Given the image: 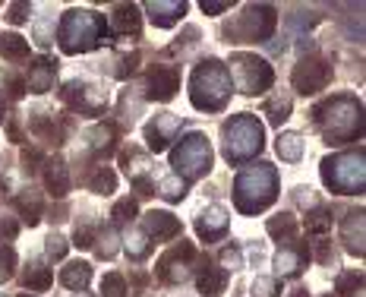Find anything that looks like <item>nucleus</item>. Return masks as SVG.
I'll return each instance as SVG.
<instances>
[{
  "instance_id": "f257e3e1",
  "label": "nucleus",
  "mask_w": 366,
  "mask_h": 297,
  "mask_svg": "<svg viewBox=\"0 0 366 297\" xmlns=\"http://www.w3.org/2000/svg\"><path fill=\"white\" fill-rule=\"evenodd\" d=\"M313 117L319 124L322 136L332 145L353 143V139L363 136V105H360V98H351V95H338V98L325 101L322 107L313 111Z\"/></svg>"
},
{
  "instance_id": "f03ea898",
  "label": "nucleus",
  "mask_w": 366,
  "mask_h": 297,
  "mask_svg": "<svg viewBox=\"0 0 366 297\" xmlns=\"http://www.w3.org/2000/svg\"><path fill=\"white\" fill-rule=\"evenodd\" d=\"M111 38L107 32V19L95 10H67L57 29V41H60L63 54H86L95 51Z\"/></svg>"
},
{
  "instance_id": "7ed1b4c3",
  "label": "nucleus",
  "mask_w": 366,
  "mask_h": 297,
  "mask_svg": "<svg viewBox=\"0 0 366 297\" xmlns=\"http://www.w3.org/2000/svg\"><path fill=\"white\" fill-rule=\"evenodd\" d=\"M278 199V171L271 164H250L233 180V206L243 215L265 212Z\"/></svg>"
},
{
  "instance_id": "20e7f679",
  "label": "nucleus",
  "mask_w": 366,
  "mask_h": 297,
  "mask_svg": "<svg viewBox=\"0 0 366 297\" xmlns=\"http://www.w3.org/2000/svg\"><path fill=\"white\" fill-rule=\"evenodd\" d=\"M231 95L233 86H231V76H227V67L221 60L208 57V60H202L193 70V79H189V101H193V107L215 114L231 101Z\"/></svg>"
},
{
  "instance_id": "39448f33",
  "label": "nucleus",
  "mask_w": 366,
  "mask_h": 297,
  "mask_svg": "<svg viewBox=\"0 0 366 297\" xmlns=\"http://www.w3.org/2000/svg\"><path fill=\"white\" fill-rule=\"evenodd\" d=\"M221 139H224V145H221L224 158L231 164H240V161H250V158H256L259 152H262L265 126L259 124L252 114H237V117H231L224 124Z\"/></svg>"
},
{
  "instance_id": "423d86ee",
  "label": "nucleus",
  "mask_w": 366,
  "mask_h": 297,
  "mask_svg": "<svg viewBox=\"0 0 366 297\" xmlns=\"http://www.w3.org/2000/svg\"><path fill=\"white\" fill-rule=\"evenodd\" d=\"M322 183L334 193H363L366 187V155L363 149L357 152H338L322 161Z\"/></svg>"
},
{
  "instance_id": "0eeeda50",
  "label": "nucleus",
  "mask_w": 366,
  "mask_h": 297,
  "mask_svg": "<svg viewBox=\"0 0 366 297\" xmlns=\"http://www.w3.org/2000/svg\"><path fill=\"white\" fill-rule=\"evenodd\" d=\"M212 161H215V152H212V143H208L205 133H187L180 139V145L170 152L174 174L187 183L205 177L212 171Z\"/></svg>"
},
{
  "instance_id": "6e6552de",
  "label": "nucleus",
  "mask_w": 366,
  "mask_h": 297,
  "mask_svg": "<svg viewBox=\"0 0 366 297\" xmlns=\"http://www.w3.org/2000/svg\"><path fill=\"white\" fill-rule=\"evenodd\" d=\"M224 67L231 76V86L240 95H262L275 82V70L269 67V60L256 54H233L231 63H224Z\"/></svg>"
},
{
  "instance_id": "1a4fd4ad",
  "label": "nucleus",
  "mask_w": 366,
  "mask_h": 297,
  "mask_svg": "<svg viewBox=\"0 0 366 297\" xmlns=\"http://www.w3.org/2000/svg\"><path fill=\"white\" fill-rule=\"evenodd\" d=\"M278 25V13L269 4H250L227 29V38L237 44H252V41H269L271 32Z\"/></svg>"
},
{
  "instance_id": "9d476101",
  "label": "nucleus",
  "mask_w": 366,
  "mask_h": 297,
  "mask_svg": "<svg viewBox=\"0 0 366 297\" xmlns=\"http://www.w3.org/2000/svg\"><path fill=\"white\" fill-rule=\"evenodd\" d=\"M328 79H332V67H328L322 57H303L300 63L294 67V76H290V82H294V88L300 95H316L322 92V88L328 86Z\"/></svg>"
},
{
  "instance_id": "9b49d317",
  "label": "nucleus",
  "mask_w": 366,
  "mask_h": 297,
  "mask_svg": "<svg viewBox=\"0 0 366 297\" xmlns=\"http://www.w3.org/2000/svg\"><path fill=\"white\" fill-rule=\"evenodd\" d=\"M193 259H196L193 244L180 240V246H174V250H170V253H164V256L158 259L155 272H158V278H161L164 284H180V282H187L189 265H193Z\"/></svg>"
},
{
  "instance_id": "f8f14e48",
  "label": "nucleus",
  "mask_w": 366,
  "mask_h": 297,
  "mask_svg": "<svg viewBox=\"0 0 366 297\" xmlns=\"http://www.w3.org/2000/svg\"><path fill=\"white\" fill-rule=\"evenodd\" d=\"M145 86H149L145 98H151V101H170L177 95V88H180V70L168 67V63H158V67L149 70V76H145Z\"/></svg>"
},
{
  "instance_id": "ddd939ff",
  "label": "nucleus",
  "mask_w": 366,
  "mask_h": 297,
  "mask_svg": "<svg viewBox=\"0 0 366 297\" xmlns=\"http://www.w3.org/2000/svg\"><path fill=\"white\" fill-rule=\"evenodd\" d=\"M63 101L79 114H101L104 111V95H101L95 86L79 82V79H73V82L63 86Z\"/></svg>"
},
{
  "instance_id": "4468645a",
  "label": "nucleus",
  "mask_w": 366,
  "mask_h": 297,
  "mask_svg": "<svg viewBox=\"0 0 366 297\" xmlns=\"http://www.w3.org/2000/svg\"><path fill=\"white\" fill-rule=\"evenodd\" d=\"M180 133V117L174 114H158L149 126H145V143H149L151 152H164Z\"/></svg>"
},
{
  "instance_id": "2eb2a0df",
  "label": "nucleus",
  "mask_w": 366,
  "mask_h": 297,
  "mask_svg": "<svg viewBox=\"0 0 366 297\" xmlns=\"http://www.w3.org/2000/svg\"><path fill=\"white\" fill-rule=\"evenodd\" d=\"M341 240H344L347 253H353V256H363L366 253V215L363 209H353V212H347V218L341 221Z\"/></svg>"
},
{
  "instance_id": "dca6fc26",
  "label": "nucleus",
  "mask_w": 366,
  "mask_h": 297,
  "mask_svg": "<svg viewBox=\"0 0 366 297\" xmlns=\"http://www.w3.org/2000/svg\"><path fill=\"white\" fill-rule=\"evenodd\" d=\"M306 259H309V250L300 244V240L294 237L290 244H284L281 250H278V256H275V269H278V275H281V278L300 275L303 265H306Z\"/></svg>"
},
{
  "instance_id": "f3484780",
  "label": "nucleus",
  "mask_w": 366,
  "mask_h": 297,
  "mask_svg": "<svg viewBox=\"0 0 366 297\" xmlns=\"http://www.w3.org/2000/svg\"><path fill=\"white\" fill-rule=\"evenodd\" d=\"M142 231L149 240H174L177 234H183V225L170 212H149L142 218Z\"/></svg>"
},
{
  "instance_id": "a211bd4d",
  "label": "nucleus",
  "mask_w": 366,
  "mask_h": 297,
  "mask_svg": "<svg viewBox=\"0 0 366 297\" xmlns=\"http://www.w3.org/2000/svg\"><path fill=\"white\" fill-rule=\"evenodd\" d=\"M227 225H231V218H227V212L221 206H208L205 212L196 218V234H199L205 244H212V240H221L227 234Z\"/></svg>"
},
{
  "instance_id": "6ab92c4d",
  "label": "nucleus",
  "mask_w": 366,
  "mask_h": 297,
  "mask_svg": "<svg viewBox=\"0 0 366 297\" xmlns=\"http://www.w3.org/2000/svg\"><path fill=\"white\" fill-rule=\"evenodd\" d=\"M54 76H57V60L38 57L29 67V76H25V92H35V95L50 92V88H54Z\"/></svg>"
},
{
  "instance_id": "aec40b11",
  "label": "nucleus",
  "mask_w": 366,
  "mask_h": 297,
  "mask_svg": "<svg viewBox=\"0 0 366 297\" xmlns=\"http://www.w3.org/2000/svg\"><path fill=\"white\" fill-rule=\"evenodd\" d=\"M145 13H149V19L158 29H170L187 13V4L183 0H151V4H145Z\"/></svg>"
},
{
  "instance_id": "412c9836",
  "label": "nucleus",
  "mask_w": 366,
  "mask_h": 297,
  "mask_svg": "<svg viewBox=\"0 0 366 297\" xmlns=\"http://www.w3.org/2000/svg\"><path fill=\"white\" fill-rule=\"evenodd\" d=\"M227 278H231V275H227L221 265H215V263H208V259H202L196 284H199V291H202L205 297H218V294H224Z\"/></svg>"
},
{
  "instance_id": "4be33fe9",
  "label": "nucleus",
  "mask_w": 366,
  "mask_h": 297,
  "mask_svg": "<svg viewBox=\"0 0 366 297\" xmlns=\"http://www.w3.org/2000/svg\"><path fill=\"white\" fill-rule=\"evenodd\" d=\"M44 187H48L57 199H63V196L69 193V171H67V164H63L60 158L44 161Z\"/></svg>"
},
{
  "instance_id": "5701e85b",
  "label": "nucleus",
  "mask_w": 366,
  "mask_h": 297,
  "mask_svg": "<svg viewBox=\"0 0 366 297\" xmlns=\"http://www.w3.org/2000/svg\"><path fill=\"white\" fill-rule=\"evenodd\" d=\"M114 35H139V6L136 4H117L111 16Z\"/></svg>"
},
{
  "instance_id": "b1692460",
  "label": "nucleus",
  "mask_w": 366,
  "mask_h": 297,
  "mask_svg": "<svg viewBox=\"0 0 366 297\" xmlns=\"http://www.w3.org/2000/svg\"><path fill=\"white\" fill-rule=\"evenodd\" d=\"M16 212L25 225H38L41 221V212H44V199L38 190H22L16 196Z\"/></svg>"
},
{
  "instance_id": "393cba45",
  "label": "nucleus",
  "mask_w": 366,
  "mask_h": 297,
  "mask_svg": "<svg viewBox=\"0 0 366 297\" xmlns=\"http://www.w3.org/2000/svg\"><path fill=\"white\" fill-rule=\"evenodd\" d=\"M92 282V263H69L67 269H60V284L69 291H86Z\"/></svg>"
},
{
  "instance_id": "a878e982",
  "label": "nucleus",
  "mask_w": 366,
  "mask_h": 297,
  "mask_svg": "<svg viewBox=\"0 0 366 297\" xmlns=\"http://www.w3.org/2000/svg\"><path fill=\"white\" fill-rule=\"evenodd\" d=\"M86 187L92 190V193H98V196H111L114 190H117V174H114L107 164H98V168H92Z\"/></svg>"
},
{
  "instance_id": "bb28decb",
  "label": "nucleus",
  "mask_w": 366,
  "mask_h": 297,
  "mask_svg": "<svg viewBox=\"0 0 366 297\" xmlns=\"http://www.w3.org/2000/svg\"><path fill=\"white\" fill-rule=\"evenodd\" d=\"M290 107H294V98H290V92H275L269 101H265V117H269L275 126H281L284 120L290 117Z\"/></svg>"
},
{
  "instance_id": "cd10ccee",
  "label": "nucleus",
  "mask_w": 366,
  "mask_h": 297,
  "mask_svg": "<svg viewBox=\"0 0 366 297\" xmlns=\"http://www.w3.org/2000/svg\"><path fill=\"white\" fill-rule=\"evenodd\" d=\"M275 152L281 161H300L303 158V139L300 133H281L275 143Z\"/></svg>"
},
{
  "instance_id": "c85d7f7f",
  "label": "nucleus",
  "mask_w": 366,
  "mask_h": 297,
  "mask_svg": "<svg viewBox=\"0 0 366 297\" xmlns=\"http://www.w3.org/2000/svg\"><path fill=\"white\" fill-rule=\"evenodd\" d=\"M269 234L275 240H281V244H290L297 237V218L290 212L275 215V218H269Z\"/></svg>"
},
{
  "instance_id": "c756f323",
  "label": "nucleus",
  "mask_w": 366,
  "mask_h": 297,
  "mask_svg": "<svg viewBox=\"0 0 366 297\" xmlns=\"http://www.w3.org/2000/svg\"><path fill=\"white\" fill-rule=\"evenodd\" d=\"M50 282H54V272H50L48 265H41V263L29 265V269H25V275H22V284L29 291H48Z\"/></svg>"
},
{
  "instance_id": "7c9ffc66",
  "label": "nucleus",
  "mask_w": 366,
  "mask_h": 297,
  "mask_svg": "<svg viewBox=\"0 0 366 297\" xmlns=\"http://www.w3.org/2000/svg\"><path fill=\"white\" fill-rule=\"evenodd\" d=\"M88 149L98 152V155H107L114 149V126L111 124H98L88 130Z\"/></svg>"
},
{
  "instance_id": "2f4dec72",
  "label": "nucleus",
  "mask_w": 366,
  "mask_h": 297,
  "mask_svg": "<svg viewBox=\"0 0 366 297\" xmlns=\"http://www.w3.org/2000/svg\"><path fill=\"white\" fill-rule=\"evenodd\" d=\"M306 231L316 234V237H322L325 231H332V209L325 206H316L306 212Z\"/></svg>"
},
{
  "instance_id": "473e14b6",
  "label": "nucleus",
  "mask_w": 366,
  "mask_h": 297,
  "mask_svg": "<svg viewBox=\"0 0 366 297\" xmlns=\"http://www.w3.org/2000/svg\"><path fill=\"white\" fill-rule=\"evenodd\" d=\"M0 51H4V57H10V60H25L29 57V41H25L22 35H0Z\"/></svg>"
},
{
  "instance_id": "72a5a7b5",
  "label": "nucleus",
  "mask_w": 366,
  "mask_h": 297,
  "mask_svg": "<svg viewBox=\"0 0 366 297\" xmlns=\"http://www.w3.org/2000/svg\"><path fill=\"white\" fill-rule=\"evenodd\" d=\"M123 244H126V253H130L133 259L149 256V250H151V240L145 237V231H142V227H133V231L123 237Z\"/></svg>"
},
{
  "instance_id": "f704fd0d",
  "label": "nucleus",
  "mask_w": 366,
  "mask_h": 297,
  "mask_svg": "<svg viewBox=\"0 0 366 297\" xmlns=\"http://www.w3.org/2000/svg\"><path fill=\"white\" fill-rule=\"evenodd\" d=\"M187 187H189L187 180H180L177 174H170V177H164V180H161L158 193H161L168 202H180V199H187Z\"/></svg>"
},
{
  "instance_id": "c9c22d12",
  "label": "nucleus",
  "mask_w": 366,
  "mask_h": 297,
  "mask_svg": "<svg viewBox=\"0 0 366 297\" xmlns=\"http://www.w3.org/2000/svg\"><path fill=\"white\" fill-rule=\"evenodd\" d=\"M101 297H126V278L120 272H107L101 278Z\"/></svg>"
},
{
  "instance_id": "e433bc0d",
  "label": "nucleus",
  "mask_w": 366,
  "mask_h": 297,
  "mask_svg": "<svg viewBox=\"0 0 366 297\" xmlns=\"http://www.w3.org/2000/svg\"><path fill=\"white\" fill-rule=\"evenodd\" d=\"M32 130H35L41 139H48V143H60V136H63L60 126L54 124V117H35L32 120Z\"/></svg>"
},
{
  "instance_id": "4c0bfd02",
  "label": "nucleus",
  "mask_w": 366,
  "mask_h": 297,
  "mask_svg": "<svg viewBox=\"0 0 366 297\" xmlns=\"http://www.w3.org/2000/svg\"><path fill=\"white\" fill-rule=\"evenodd\" d=\"M117 231H114V227H107L104 234H98V237H95V253H98L101 259H111L114 253H117Z\"/></svg>"
},
{
  "instance_id": "58836bf2",
  "label": "nucleus",
  "mask_w": 366,
  "mask_h": 297,
  "mask_svg": "<svg viewBox=\"0 0 366 297\" xmlns=\"http://www.w3.org/2000/svg\"><path fill=\"white\" fill-rule=\"evenodd\" d=\"M16 272V250L10 244H0V284L10 282Z\"/></svg>"
},
{
  "instance_id": "ea45409f",
  "label": "nucleus",
  "mask_w": 366,
  "mask_h": 297,
  "mask_svg": "<svg viewBox=\"0 0 366 297\" xmlns=\"http://www.w3.org/2000/svg\"><path fill=\"white\" fill-rule=\"evenodd\" d=\"M281 294V282L278 278H269V275H259L252 282V297H278Z\"/></svg>"
},
{
  "instance_id": "a19ab883",
  "label": "nucleus",
  "mask_w": 366,
  "mask_h": 297,
  "mask_svg": "<svg viewBox=\"0 0 366 297\" xmlns=\"http://www.w3.org/2000/svg\"><path fill=\"white\" fill-rule=\"evenodd\" d=\"M136 212H139L136 199H130V196H126V199H120L117 206L111 209V218L117 221V225H123V221H133V218H136Z\"/></svg>"
},
{
  "instance_id": "79ce46f5",
  "label": "nucleus",
  "mask_w": 366,
  "mask_h": 297,
  "mask_svg": "<svg viewBox=\"0 0 366 297\" xmlns=\"http://www.w3.org/2000/svg\"><path fill=\"white\" fill-rule=\"evenodd\" d=\"M360 288H363V275H360V272H344V275L338 278V294L341 297H353Z\"/></svg>"
},
{
  "instance_id": "37998d69",
  "label": "nucleus",
  "mask_w": 366,
  "mask_h": 297,
  "mask_svg": "<svg viewBox=\"0 0 366 297\" xmlns=\"http://www.w3.org/2000/svg\"><path fill=\"white\" fill-rule=\"evenodd\" d=\"M221 269H224L227 275L243 269V253H240L237 246H224V250H221Z\"/></svg>"
},
{
  "instance_id": "c03bdc74",
  "label": "nucleus",
  "mask_w": 366,
  "mask_h": 297,
  "mask_svg": "<svg viewBox=\"0 0 366 297\" xmlns=\"http://www.w3.org/2000/svg\"><path fill=\"white\" fill-rule=\"evenodd\" d=\"M95 237H98V231H95L92 225H79V227H76V234H73V240H76V246H79V250L95 246Z\"/></svg>"
},
{
  "instance_id": "a18cd8bd",
  "label": "nucleus",
  "mask_w": 366,
  "mask_h": 297,
  "mask_svg": "<svg viewBox=\"0 0 366 297\" xmlns=\"http://www.w3.org/2000/svg\"><path fill=\"white\" fill-rule=\"evenodd\" d=\"M44 250H48L50 259H63V256H67V240H63L60 234H50V237H48V246H44Z\"/></svg>"
},
{
  "instance_id": "49530a36",
  "label": "nucleus",
  "mask_w": 366,
  "mask_h": 297,
  "mask_svg": "<svg viewBox=\"0 0 366 297\" xmlns=\"http://www.w3.org/2000/svg\"><path fill=\"white\" fill-rule=\"evenodd\" d=\"M29 13H32V6L29 4H13L10 6V22H25V19H29Z\"/></svg>"
},
{
  "instance_id": "de8ad7c7",
  "label": "nucleus",
  "mask_w": 366,
  "mask_h": 297,
  "mask_svg": "<svg viewBox=\"0 0 366 297\" xmlns=\"http://www.w3.org/2000/svg\"><path fill=\"white\" fill-rule=\"evenodd\" d=\"M227 10H231L227 0H221V4H208V0H202V13H208V16H218V13H227Z\"/></svg>"
},
{
  "instance_id": "09e8293b",
  "label": "nucleus",
  "mask_w": 366,
  "mask_h": 297,
  "mask_svg": "<svg viewBox=\"0 0 366 297\" xmlns=\"http://www.w3.org/2000/svg\"><path fill=\"white\" fill-rule=\"evenodd\" d=\"M16 231H19V225H16V221L0 218V237H4V240H13V237H16Z\"/></svg>"
},
{
  "instance_id": "8fccbe9b",
  "label": "nucleus",
  "mask_w": 366,
  "mask_h": 297,
  "mask_svg": "<svg viewBox=\"0 0 366 297\" xmlns=\"http://www.w3.org/2000/svg\"><path fill=\"white\" fill-rule=\"evenodd\" d=\"M44 158H41V152H35V149H25L22 152V164H25V171H32V164H41Z\"/></svg>"
},
{
  "instance_id": "3c124183",
  "label": "nucleus",
  "mask_w": 366,
  "mask_h": 297,
  "mask_svg": "<svg viewBox=\"0 0 366 297\" xmlns=\"http://www.w3.org/2000/svg\"><path fill=\"white\" fill-rule=\"evenodd\" d=\"M10 95L13 98H22L25 95V79H10Z\"/></svg>"
},
{
  "instance_id": "603ef678",
  "label": "nucleus",
  "mask_w": 366,
  "mask_h": 297,
  "mask_svg": "<svg viewBox=\"0 0 366 297\" xmlns=\"http://www.w3.org/2000/svg\"><path fill=\"white\" fill-rule=\"evenodd\" d=\"M6 120V98H4V92H0V124Z\"/></svg>"
},
{
  "instance_id": "864d4df0",
  "label": "nucleus",
  "mask_w": 366,
  "mask_h": 297,
  "mask_svg": "<svg viewBox=\"0 0 366 297\" xmlns=\"http://www.w3.org/2000/svg\"><path fill=\"white\" fill-rule=\"evenodd\" d=\"M294 297H306V291H303V288H300V291H294Z\"/></svg>"
},
{
  "instance_id": "5fc2aeb1",
  "label": "nucleus",
  "mask_w": 366,
  "mask_h": 297,
  "mask_svg": "<svg viewBox=\"0 0 366 297\" xmlns=\"http://www.w3.org/2000/svg\"><path fill=\"white\" fill-rule=\"evenodd\" d=\"M19 297H29V294H19Z\"/></svg>"
}]
</instances>
